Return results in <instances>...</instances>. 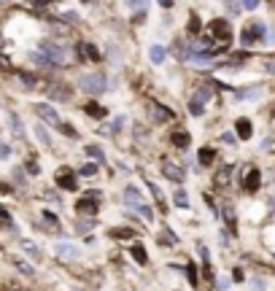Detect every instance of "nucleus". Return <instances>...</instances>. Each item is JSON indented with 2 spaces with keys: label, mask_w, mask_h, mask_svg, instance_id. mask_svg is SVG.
I'll list each match as a JSON object with an SVG mask.
<instances>
[{
  "label": "nucleus",
  "mask_w": 275,
  "mask_h": 291,
  "mask_svg": "<svg viewBox=\"0 0 275 291\" xmlns=\"http://www.w3.org/2000/svg\"><path fill=\"white\" fill-rule=\"evenodd\" d=\"M232 278H235V281H238V283H240V281H243V278H246V275H243V270H240V267H238V270H232Z\"/></svg>",
  "instance_id": "obj_47"
},
{
  "label": "nucleus",
  "mask_w": 275,
  "mask_h": 291,
  "mask_svg": "<svg viewBox=\"0 0 275 291\" xmlns=\"http://www.w3.org/2000/svg\"><path fill=\"white\" fill-rule=\"evenodd\" d=\"M159 3H162V5H170V0H159Z\"/></svg>",
  "instance_id": "obj_51"
},
{
  "label": "nucleus",
  "mask_w": 275,
  "mask_h": 291,
  "mask_svg": "<svg viewBox=\"0 0 275 291\" xmlns=\"http://www.w3.org/2000/svg\"><path fill=\"white\" fill-rule=\"evenodd\" d=\"M76 213L78 216H89V218H95L100 213V202L95 200V197H81V200L76 202Z\"/></svg>",
  "instance_id": "obj_7"
},
{
  "label": "nucleus",
  "mask_w": 275,
  "mask_h": 291,
  "mask_svg": "<svg viewBox=\"0 0 275 291\" xmlns=\"http://www.w3.org/2000/svg\"><path fill=\"white\" fill-rule=\"evenodd\" d=\"M84 111H86V114H89L92 119H105V108H100L97 103H86V105H84Z\"/></svg>",
  "instance_id": "obj_29"
},
{
  "label": "nucleus",
  "mask_w": 275,
  "mask_h": 291,
  "mask_svg": "<svg viewBox=\"0 0 275 291\" xmlns=\"http://www.w3.org/2000/svg\"><path fill=\"white\" fill-rule=\"evenodd\" d=\"M230 178H232V164H224V167L216 173V178H213V186H216V189L230 186Z\"/></svg>",
  "instance_id": "obj_13"
},
{
  "label": "nucleus",
  "mask_w": 275,
  "mask_h": 291,
  "mask_svg": "<svg viewBox=\"0 0 275 291\" xmlns=\"http://www.w3.org/2000/svg\"><path fill=\"white\" fill-rule=\"evenodd\" d=\"M189 32H192V35H197V32H200V19H197V14H192V19H189Z\"/></svg>",
  "instance_id": "obj_41"
},
{
  "label": "nucleus",
  "mask_w": 275,
  "mask_h": 291,
  "mask_svg": "<svg viewBox=\"0 0 275 291\" xmlns=\"http://www.w3.org/2000/svg\"><path fill=\"white\" fill-rule=\"evenodd\" d=\"M22 251H24V254H30L32 259H38V256H41V251H38L35 243H30V240H22Z\"/></svg>",
  "instance_id": "obj_36"
},
{
  "label": "nucleus",
  "mask_w": 275,
  "mask_h": 291,
  "mask_svg": "<svg viewBox=\"0 0 275 291\" xmlns=\"http://www.w3.org/2000/svg\"><path fill=\"white\" fill-rule=\"evenodd\" d=\"M54 183L59 189H65V191H76L78 189V178H76V173H73L70 167H59L54 173Z\"/></svg>",
  "instance_id": "obj_3"
},
{
  "label": "nucleus",
  "mask_w": 275,
  "mask_h": 291,
  "mask_svg": "<svg viewBox=\"0 0 275 291\" xmlns=\"http://www.w3.org/2000/svg\"><path fill=\"white\" fill-rule=\"evenodd\" d=\"M270 73H275V65H270Z\"/></svg>",
  "instance_id": "obj_52"
},
{
  "label": "nucleus",
  "mask_w": 275,
  "mask_h": 291,
  "mask_svg": "<svg viewBox=\"0 0 275 291\" xmlns=\"http://www.w3.org/2000/svg\"><path fill=\"white\" fill-rule=\"evenodd\" d=\"M262 186V170L259 167H248L246 175H243V191H248V194H254V191H259Z\"/></svg>",
  "instance_id": "obj_6"
},
{
  "label": "nucleus",
  "mask_w": 275,
  "mask_h": 291,
  "mask_svg": "<svg viewBox=\"0 0 275 291\" xmlns=\"http://www.w3.org/2000/svg\"><path fill=\"white\" fill-rule=\"evenodd\" d=\"M173 202H176L178 208H189V194L184 191V186L176 189V194H173Z\"/></svg>",
  "instance_id": "obj_28"
},
{
  "label": "nucleus",
  "mask_w": 275,
  "mask_h": 291,
  "mask_svg": "<svg viewBox=\"0 0 275 291\" xmlns=\"http://www.w3.org/2000/svg\"><path fill=\"white\" fill-rule=\"evenodd\" d=\"M216 283H219V291H230V278H227V275L216 278Z\"/></svg>",
  "instance_id": "obj_43"
},
{
  "label": "nucleus",
  "mask_w": 275,
  "mask_h": 291,
  "mask_svg": "<svg viewBox=\"0 0 275 291\" xmlns=\"http://www.w3.org/2000/svg\"><path fill=\"white\" fill-rule=\"evenodd\" d=\"M162 175L167 178V181L178 183V186L186 181V173H184V167H178L176 162H162Z\"/></svg>",
  "instance_id": "obj_8"
},
{
  "label": "nucleus",
  "mask_w": 275,
  "mask_h": 291,
  "mask_svg": "<svg viewBox=\"0 0 275 291\" xmlns=\"http://www.w3.org/2000/svg\"><path fill=\"white\" fill-rule=\"evenodd\" d=\"M8 156H11V146L0 141V159H8Z\"/></svg>",
  "instance_id": "obj_44"
},
{
  "label": "nucleus",
  "mask_w": 275,
  "mask_h": 291,
  "mask_svg": "<svg viewBox=\"0 0 275 291\" xmlns=\"http://www.w3.org/2000/svg\"><path fill=\"white\" fill-rule=\"evenodd\" d=\"M170 143L176 146V148H189L192 138L186 135V132H173V135H170Z\"/></svg>",
  "instance_id": "obj_22"
},
{
  "label": "nucleus",
  "mask_w": 275,
  "mask_h": 291,
  "mask_svg": "<svg viewBox=\"0 0 275 291\" xmlns=\"http://www.w3.org/2000/svg\"><path fill=\"white\" fill-rule=\"evenodd\" d=\"M122 200H124V205H127L130 210H138L140 205H143V197H140V191H138L135 186H124Z\"/></svg>",
  "instance_id": "obj_11"
},
{
  "label": "nucleus",
  "mask_w": 275,
  "mask_h": 291,
  "mask_svg": "<svg viewBox=\"0 0 275 291\" xmlns=\"http://www.w3.org/2000/svg\"><path fill=\"white\" fill-rule=\"evenodd\" d=\"M251 291H267V283L262 281V278H254V281H251Z\"/></svg>",
  "instance_id": "obj_40"
},
{
  "label": "nucleus",
  "mask_w": 275,
  "mask_h": 291,
  "mask_svg": "<svg viewBox=\"0 0 275 291\" xmlns=\"http://www.w3.org/2000/svg\"><path fill=\"white\" fill-rule=\"evenodd\" d=\"M259 38H265V24H262V22L246 24V30H243V43L251 46L254 41H259Z\"/></svg>",
  "instance_id": "obj_10"
},
{
  "label": "nucleus",
  "mask_w": 275,
  "mask_h": 291,
  "mask_svg": "<svg viewBox=\"0 0 275 291\" xmlns=\"http://www.w3.org/2000/svg\"><path fill=\"white\" fill-rule=\"evenodd\" d=\"M213 54L216 51H203V49H189L186 51V59H192V62H211Z\"/></svg>",
  "instance_id": "obj_16"
},
{
  "label": "nucleus",
  "mask_w": 275,
  "mask_h": 291,
  "mask_svg": "<svg viewBox=\"0 0 275 291\" xmlns=\"http://www.w3.org/2000/svg\"><path fill=\"white\" fill-rule=\"evenodd\" d=\"M127 5H130L135 14H140V11H146L149 8V0H127Z\"/></svg>",
  "instance_id": "obj_37"
},
{
  "label": "nucleus",
  "mask_w": 275,
  "mask_h": 291,
  "mask_svg": "<svg viewBox=\"0 0 275 291\" xmlns=\"http://www.w3.org/2000/svg\"><path fill=\"white\" fill-rule=\"evenodd\" d=\"M92 229H95V221H92V218H81V221L76 224V232L78 235H86V232H92Z\"/></svg>",
  "instance_id": "obj_32"
},
{
  "label": "nucleus",
  "mask_w": 275,
  "mask_h": 291,
  "mask_svg": "<svg viewBox=\"0 0 275 291\" xmlns=\"http://www.w3.org/2000/svg\"><path fill=\"white\" fill-rule=\"evenodd\" d=\"M35 138H38L43 146H51V138H49V132L43 130V124H35Z\"/></svg>",
  "instance_id": "obj_34"
},
{
  "label": "nucleus",
  "mask_w": 275,
  "mask_h": 291,
  "mask_svg": "<svg viewBox=\"0 0 275 291\" xmlns=\"http://www.w3.org/2000/svg\"><path fill=\"white\" fill-rule=\"evenodd\" d=\"M159 243L162 246H167V248H173V246H178V237L170 232V229H165V232H159Z\"/></svg>",
  "instance_id": "obj_30"
},
{
  "label": "nucleus",
  "mask_w": 275,
  "mask_h": 291,
  "mask_svg": "<svg viewBox=\"0 0 275 291\" xmlns=\"http://www.w3.org/2000/svg\"><path fill=\"white\" fill-rule=\"evenodd\" d=\"M49 97H51V100H68L70 95H68V89H65V87H51V95Z\"/></svg>",
  "instance_id": "obj_35"
},
{
  "label": "nucleus",
  "mask_w": 275,
  "mask_h": 291,
  "mask_svg": "<svg viewBox=\"0 0 275 291\" xmlns=\"http://www.w3.org/2000/svg\"><path fill=\"white\" fill-rule=\"evenodd\" d=\"M208 32H211V38H216L219 43L232 41V27H230L227 19H213V22L208 24Z\"/></svg>",
  "instance_id": "obj_2"
},
{
  "label": "nucleus",
  "mask_w": 275,
  "mask_h": 291,
  "mask_svg": "<svg viewBox=\"0 0 275 291\" xmlns=\"http://www.w3.org/2000/svg\"><path fill=\"white\" fill-rule=\"evenodd\" d=\"M149 57H151L154 65H162L165 59H167V49H165V46H151V49H149Z\"/></svg>",
  "instance_id": "obj_21"
},
{
  "label": "nucleus",
  "mask_w": 275,
  "mask_h": 291,
  "mask_svg": "<svg viewBox=\"0 0 275 291\" xmlns=\"http://www.w3.org/2000/svg\"><path fill=\"white\" fill-rule=\"evenodd\" d=\"M262 87H251V89H243V92H238V100H259L262 97Z\"/></svg>",
  "instance_id": "obj_25"
},
{
  "label": "nucleus",
  "mask_w": 275,
  "mask_h": 291,
  "mask_svg": "<svg viewBox=\"0 0 275 291\" xmlns=\"http://www.w3.org/2000/svg\"><path fill=\"white\" fill-rule=\"evenodd\" d=\"M81 89L89 92V95H103L105 76H103V73H89V76H81Z\"/></svg>",
  "instance_id": "obj_4"
},
{
  "label": "nucleus",
  "mask_w": 275,
  "mask_h": 291,
  "mask_svg": "<svg viewBox=\"0 0 275 291\" xmlns=\"http://www.w3.org/2000/svg\"><path fill=\"white\" fill-rule=\"evenodd\" d=\"M108 235L113 237V240H132V237H135V229H130V227H113Z\"/></svg>",
  "instance_id": "obj_19"
},
{
  "label": "nucleus",
  "mask_w": 275,
  "mask_h": 291,
  "mask_svg": "<svg viewBox=\"0 0 275 291\" xmlns=\"http://www.w3.org/2000/svg\"><path fill=\"white\" fill-rule=\"evenodd\" d=\"M84 151H86L89 156H95V162H105V151L100 148V146H86Z\"/></svg>",
  "instance_id": "obj_33"
},
{
  "label": "nucleus",
  "mask_w": 275,
  "mask_h": 291,
  "mask_svg": "<svg viewBox=\"0 0 275 291\" xmlns=\"http://www.w3.org/2000/svg\"><path fill=\"white\" fill-rule=\"evenodd\" d=\"M138 213L143 216L146 221H154V210H151V208H149V205H146V202H143V205H140V208H138Z\"/></svg>",
  "instance_id": "obj_39"
},
{
  "label": "nucleus",
  "mask_w": 275,
  "mask_h": 291,
  "mask_svg": "<svg viewBox=\"0 0 275 291\" xmlns=\"http://www.w3.org/2000/svg\"><path fill=\"white\" fill-rule=\"evenodd\" d=\"M84 3H89V0H84Z\"/></svg>",
  "instance_id": "obj_54"
},
{
  "label": "nucleus",
  "mask_w": 275,
  "mask_h": 291,
  "mask_svg": "<svg viewBox=\"0 0 275 291\" xmlns=\"http://www.w3.org/2000/svg\"><path fill=\"white\" fill-rule=\"evenodd\" d=\"M243 5L248 11H254V8H259V0H243Z\"/></svg>",
  "instance_id": "obj_46"
},
{
  "label": "nucleus",
  "mask_w": 275,
  "mask_h": 291,
  "mask_svg": "<svg viewBox=\"0 0 275 291\" xmlns=\"http://www.w3.org/2000/svg\"><path fill=\"white\" fill-rule=\"evenodd\" d=\"M149 108L154 111V119H157V122H170L173 119V111L165 108V105H159V103H149Z\"/></svg>",
  "instance_id": "obj_17"
},
{
  "label": "nucleus",
  "mask_w": 275,
  "mask_h": 291,
  "mask_svg": "<svg viewBox=\"0 0 275 291\" xmlns=\"http://www.w3.org/2000/svg\"><path fill=\"white\" fill-rule=\"evenodd\" d=\"M184 275L189 278V283H192L194 289L200 286V273H197V264H192V262H189V264H186V267H184Z\"/></svg>",
  "instance_id": "obj_26"
},
{
  "label": "nucleus",
  "mask_w": 275,
  "mask_h": 291,
  "mask_svg": "<svg viewBox=\"0 0 275 291\" xmlns=\"http://www.w3.org/2000/svg\"><path fill=\"white\" fill-rule=\"evenodd\" d=\"M235 132H238V138L248 141V138H251V132H254V127H251V122H248V119H238V124H235Z\"/></svg>",
  "instance_id": "obj_20"
},
{
  "label": "nucleus",
  "mask_w": 275,
  "mask_h": 291,
  "mask_svg": "<svg viewBox=\"0 0 275 291\" xmlns=\"http://www.w3.org/2000/svg\"><path fill=\"white\" fill-rule=\"evenodd\" d=\"M197 159H200V164H203V167H208V164L216 159V151H213L211 146H203V148H200V154H197Z\"/></svg>",
  "instance_id": "obj_23"
},
{
  "label": "nucleus",
  "mask_w": 275,
  "mask_h": 291,
  "mask_svg": "<svg viewBox=\"0 0 275 291\" xmlns=\"http://www.w3.org/2000/svg\"><path fill=\"white\" fill-rule=\"evenodd\" d=\"M0 227H5L8 232H19L16 224H14V218H11V213L5 208H0Z\"/></svg>",
  "instance_id": "obj_24"
},
{
  "label": "nucleus",
  "mask_w": 275,
  "mask_h": 291,
  "mask_svg": "<svg viewBox=\"0 0 275 291\" xmlns=\"http://www.w3.org/2000/svg\"><path fill=\"white\" fill-rule=\"evenodd\" d=\"M43 49H46V51H41V54L46 57V65H62L65 59H68V54H65V49H59V46L46 43Z\"/></svg>",
  "instance_id": "obj_9"
},
{
  "label": "nucleus",
  "mask_w": 275,
  "mask_h": 291,
  "mask_svg": "<svg viewBox=\"0 0 275 291\" xmlns=\"http://www.w3.org/2000/svg\"><path fill=\"white\" fill-rule=\"evenodd\" d=\"M8 122H11V130H14V135L19 138V141H22V138H24V124H22V119H19L16 114H11V116H8Z\"/></svg>",
  "instance_id": "obj_27"
},
{
  "label": "nucleus",
  "mask_w": 275,
  "mask_h": 291,
  "mask_svg": "<svg viewBox=\"0 0 275 291\" xmlns=\"http://www.w3.org/2000/svg\"><path fill=\"white\" fill-rule=\"evenodd\" d=\"M49 3H54V0H35V5H41V8L43 5H49Z\"/></svg>",
  "instance_id": "obj_50"
},
{
  "label": "nucleus",
  "mask_w": 275,
  "mask_h": 291,
  "mask_svg": "<svg viewBox=\"0 0 275 291\" xmlns=\"http://www.w3.org/2000/svg\"><path fill=\"white\" fill-rule=\"evenodd\" d=\"M14 291H30V289H14Z\"/></svg>",
  "instance_id": "obj_53"
},
{
  "label": "nucleus",
  "mask_w": 275,
  "mask_h": 291,
  "mask_svg": "<svg viewBox=\"0 0 275 291\" xmlns=\"http://www.w3.org/2000/svg\"><path fill=\"white\" fill-rule=\"evenodd\" d=\"M235 138H238V135H232V132H224V135H221V141H224V143H235Z\"/></svg>",
  "instance_id": "obj_48"
},
{
  "label": "nucleus",
  "mask_w": 275,
  "mask_h": 291,
  "mask_svg": "<svg viewBox=\"0 0 275 291\" xmlns=\"http://www.w3.org/2000/svg\"><path fill=\"white\" fill-rule=\"evenodd\" d=\"M35 114L41 116L46 124H51V127H57V130H62V127H65V124H62V119L57 116V111L51 108V105H46V103H38V105H35Z\"/></svg>",
  "instance_id": "obj_5"
},
{
  "label": "nucleus",
  "mask_w": 275,
  "mask_h": 291,
  "mask_svg": "<svg viewBox=\"0 0 275 291\" xmlns=\"http://www.w3.org/2000/svg\"><path fill=\"white\" fill-rule=\"evenodd\" d=\"M78 57L92 59V62H100V59H103V54H100L95 46H89V43H78Z\"/></svg>",
  "instance_id": "obj_14"
},
{
  "label": "nucleus",
  "mask_w": 275,
  "mask_h": 291,
  "mask_svg": "<svg viewBox=\"0 0 275 291\" xmlns=\"http://www.w3.org/2000/svg\"><path fill=\"white\" fill-rule=\"evenodd\" d=\"M146 189L151 191L154 194V200H157V205H159V210H167V200H165V194H162V189L157 186V183L154 181H149V178H146Z\"/></svg>",
  "instance_id": "obj_15"
},
{
  "label": "nucleus",
  "mask_w": 275,
  "mask_h": 291,
  "mask_svg": "<svg viewBox=\"0 0 275 291\" xmlns=\"http://www.w3.org/2000/svg\"><path fill=\"white\" fill-rule=\"evenodd\" d=\"M14 181L19 183V186H24V183H27V181H24V173H22V170H14Z\"/></svg>",
  "instance_id": "obj_45"
},
{
  "label": "nucleus",
  "mask_w": 275,
  "mask_h": 291,
  "mask_svg": "<svg viewBox=\"0 0 275 291\" xmlns=\"http://www.w3.org/2000/svg\"><path fill=\"white\" fill-rule=\"evenodd\" d=\"M130 256L138 264H149V254H146V248L140 246V243H132V246H130Z\"/></svg>",
  "instance_id": "obj_18"
},
{
  "label": "nucleus",
  "mask_w": 275,
  "mask_h": 291,
  "mask_svg": "<svg viewBox=\"0 0 275 291\" xmlns=\"http://www.w3.org/2000/svg\"><path fill=\"white\" fill-rule=\"evenodd\" d=\"M213 97V89H208V87H203V89H197L194 95L189 97V114L192 116H203V111H205V103Z\"/></svg>",
  "instance_id": "obj_1"
},
{
  "label": "nucleus",
  "mask_w": 275,
  "mask_h": 291,
  "mask_svg": "<svg viewBox=\"0 0 275 291\" xmlns=\"http://www.w3.org/2000/svg\"><path fill=\"white\" fill-rule=\"evenodd\" d=\"M19 78H22V81H24V84H27V87H30V89H35V87H38V84H41V81H38V78H32V76H30V73H19Z\"/></svg>",
  "instance_id": "obj_38"
},
{
  "label": "nucleus",
  "mask_w": 275,
  "mask_h": 291,
  "mask_svg": "<svg viewBox=\"0 0 275 291\" xmlns=\"http://www.w3.org/2000/svg\"><path fill=\"white\" fill-rule=\"evenodd\" d=\"M81 175H86V178H89V175H97V164H84V167H81Z\"/></svg>",
  "instance_id": "obj_42"
},
{
  "label": "nucleus",
  "mask_w": 275,
  "mask_h": 291,
  "mask_svg": "<svg viewBox=\"0 0 275 291\" xmlns=\"http://www.w3.org/2000/svg\"><path fill=\"white\" fill-rule=\"evenodd\" d=\"M14 267H16L22 275H27V278H32V275H35V270H32V264H30V262H24V259H14Z\"/></svg>",
  "instance_id": "obj_31"
},
{
  "label": "nucleus",
  "mask_w": 275,
  "mask_h": 291,
  "mask_svg": "<svg viewBox=\"0 0 275 291\" xmlns=\"http://www.w3.org/2000/svg\"><path fill=\"white\" fill-rule=\"evenodd\" d=\"M54 254L59 256V259H76V256L81 254V248L73 246V243H57V246H54Z\"/></svg>",
  "instance_id": "obj_12"
},
{
  "label": "nucleus",
  "mask_w": 275,
  "mask_h": 291,
  "mask_svg": "<svg viewBox=\"0 0 275 291\" xmlns=\"http://www.w3.org/2000/svg\"><path fill=\"white\" fill-rule=\"evenodd\" d=\"M265 35H267V41H270V43H275V27L270 32H265Z\"/></svg>",
  "instance_id": "obj_49"
}]
</instances>
